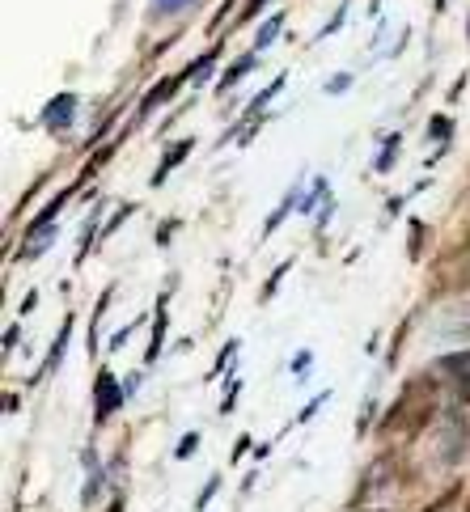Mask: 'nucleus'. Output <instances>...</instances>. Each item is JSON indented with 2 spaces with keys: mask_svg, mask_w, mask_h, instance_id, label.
Returning <instances> with one entry per match:
<instances>
[{
  "mask_svg": "<svg viewBox=\"0 0 470 512\" xmlns=\"http://www.w3.org/2000/svg\"><path fill=\"white\" fill-rule=\"evenodd\" d=\"M255 60H259V51H250V56H242V60H233V68L225 72V77H221V81H216V89H229V85H238V81L246 77V72H250V68H255Z\"/></svg>",
  "mask_w": 470,
  "mask_h": 512,
  "instance_id": "nucleus-10",
  "label": "nucleus"
},
{
  "mask_svg": "<svg viewBox=\"0 0 470 512\" xmlns=\"http://www.w3.org/2000/svg\"><path fill=\"white\" fill-rule=\"evenodd\" d=\"M17 335H22V326H9V335H5V352H13V343H17Z\"/></svg>",
  "mask_w": 470,
  "mask_h": 512,
  "instance_id": "nucleus-21",
  "label": "nucleus"
},
{
  "mask_svg": "<svg viewBox=\"0 0 470 512\" xmlns=\"http://www.w3.org/2000/svg\"><path fill=\"white\" fill-rule=\"evenodd\" d=\"M191 149H195V140H174L170 149H166V157H161V166H157V174H153V187H161V182H166L170 174H174V166L183 157H191Z\"/></svg>",
  "mask_w": 470,
  "mask_h": 512,
  "instance_id": "nucleus-7",
  "label": "nucleus"
},
{
  "mask_svg": "<svg viewBox=\"0 0 470 512\" xmlns=\"http://www.w3.org/2000/svg\"><path fill=\"white\" fill-rule=\"evenodd\" d=\"M428 127H432V136H437V140H445V136H449V119H445V115H437Z\"/></svg>",
  "mask_w": 470,
  "mask_h": 512,
  "instance_id": "nucleus-18",
  "label": "nucleus"
},
{
  "mask_svg": "<svg viewBox=\"0 0 470 512\" xmlns=\"http://www.w3.org/2000/svg\"><path fill=\"white\" fill-rule=\"evenodd\" d=\"M437 381H445L458 402H470V347L466 352H449V356L437 360Z\"/></svg>",
  "mask_w": 470,
  "mask_h": 512,
  "instance_id": "nucleus-3",
  "label": "nucleus"
},
{
  "mask_svg": "<svg viewBox=\"0 0 470 512\" xmlns=\"http://www.w3.org/2000/svg\"><path fill=\"white\" fill-rule=\"evenodd\" d=\"M195 0H157V13H174V9H187Z\"/></svg>",
  "mask_w": 470,
  "mask_h": 512,
  "instance_id": "nucleus-16",
  "label": "nucleus"
},
{
  "mask_svg": "<svg viewBox=\"0 0 470 512\" xmlns=\"http://www.w3.org/2000/svg\"><path fill=\"white\" fill-rule=\"evenodd\" d=\"M394 153H399V132H394V136L386 140V149H382V157H377V166H373V170H377V174H386V170H390V157H394Z\"/></svg>",
  "mask_w": 470,
  "mask_h": 512,
  "instance_id": "nucleus-13",
  "label": "nucleus"
},
{
  "mask_svg": "<svg viewBox=\"0 0 470 512\" xmlns=\"http://www.w3.org/2000/svg\"><path fill=\"white\" fill-rule=\"evenodd\" d=\"M348 85H352V77H331V81H327V94H343Z\"/></svg>",
  "mask_w": 470,
  "mask_h": 512,
  "instance_id": "nucleus-19",
  "label": "nucleus"
},
{
  "mask_svg": "<svg viewBox=\"0 0 470 512\" xmlns=\"http://www.w3.org/2000/svg\"><path fill=\"white\" fill-rule=\"evenodd\" d=\"M437 411H441V381L420 373V377L403 381L399 398L386 407L377 432H382L386 441H411V436H420L432 419H437Z\"/></svg>",
  "mask_w": 470,
  "mask_h": 512,
  "instance_id": "nucleus-1",
  "label": "nucleus"
},
{
  "mask_svg": "<svg viewBox=\"0 0 470 512\" xmlns=\"http://www.w3.org/2000/svg\"><path fill=\"white\" fill-rule=\"evenodd\" d=\"M183 81H187V77H183V72H174V77H161V81H157V85L149 89V94H144V102H140V119H144V115H149V111H153V106H166V102H170V94H174V89H178V85H183Z\"/></svg>",
  "mask_w": 470,
  "mask_h": 512,
  "instance_id": "nucleus-5",
  "label": "nucleus"
},
{
  "mask_svg": "<svg viewBox=\"0 0 470 512\" xmlns=\"http://www.w3.org/2000/svg\"><path fill=\"white\" fill-rule=\"evenodd\" d=\"M161 343H166V305H157V322H153V339H149V352H144V364H153L161 356Z\"/></svg>",
  "mask_w": 470,
  "mask_h": 512,
  "instance_id": "nucleus-9",
  "label": "nucleus"
},
{
  "mask_svg": "<svg viewBox=\"0 0 470 512\" xmlns=\"http://www.w3.org/2000/svg\"><path fill=\"white\" fill-rule=\"evenodd\" d=\"M72 115H77V94H60V98L43 111V123L51 127V132H56V127H68V123H72Z\"/></svg>",
  "mask_w": 470,
  "mask_h": 512,
  "instance_id": "nucleus-6",
  "label": "nucleus"
},
{
  "mask_svg": "<svg viewBox=\"0 0 470 512\" xmlns=\"http://www.w3.org/2000/svg\"><path fill=\"white\" fill-rule=\"evenodd\" d=\"M470 288V233L449 246L432 267V292H466Z\"/></svg>",
  "mask_w": 470,
  "mask_h": 512,
  "instance_id": "nucleus-2",
  "label": "nucleus"
},
{
  "mask_svg": "<svg viewBox=\"0 0 470 512\" xmlns=\"http://www.w3.org/2000/svg\"><path fill=\"white\" fill-rule=\"evenodd\" d=\"M94 402H98V407H94V419H98V424H102V419L106 415H111L115 407H119V402H123V390L115 386V377L111 373H98V390H94Z\"/></svg>",
  "mask_w": 470,
  "mask_h": 512,
  "instance_id": "nucleus-4",
  "label": "nucleus"
},
{
  "mask_svg": "<svg viewBox=\"0 0 470 512\" xmlns=\"http://www.w3.org/2000/svg\"><path fill=\"white\" fill-rule=\"evenodd\" d=\"M420 242H424V221H411V259H420Z\"/></svg>",
  "mask_w": 470,
  "mask_h": 512,
  "instance_id": "nucleus-14",
  "label": "nucleus"
},
{
  "mask_svg": "<svg viewBox=\"0 0 470 512\" xmlns=\"http://www.w3.org/2000/svg\"><path fill=\"white\" fill-rule=\"evenodd\" d=\"M280 26H284V17L276 13V17H267V22L259 26V34H255V51H267L271 43L280 39Z\"/></svg>",
  "mask_w": 470,
  "mask_h": 512,
  "instance_id": "nucleus-11",
  "label": "nucleus"
},
{
  "mask_svg": "<svg viewBox=\"0 0 470 512\" xmlns=\"http://www.w3.org/2000/svg\"><path fill=\"white\" fill-rule=\"evenodd\" d=\"M195 449H200V436L191 432V436H183V445H178V457H191Z\"/></svg>",
  "mask_w": 470,
  "mask_h": 512,
  "instance_id": "nucleus-17",
  "label": "nucleus"
},
{
  "mask_svg": "<svg viewBox=\"0 0 470 512\" xmlns=\"http://www.w3.org/2000/svg\"><path fill=\"white\" fill-rule=\"evenodd\" d=\"M68 335H72V318H64V331H60L56 347H51V356H47V369H56V364L64 360V347H68Z\"/></svg>",
  "mask_w": 470,
  "mask_h": 512,
  "instance_id": "nucleus-12",
  "label": "nucleus"
},
{
  "mask_svg": "<svg viewBox=\"0 0 470 512\" xmlns=\"http://www.w3.org/2000/svg\"><path fill=\"white\" fill-rule=\"evenodd\" d=\"M441 335H445V339H462V335H470V301H466L462 309H454V314H445Z\"/></svg>",
  "mask_w": 470,
  "mask_h": 512,
  "instance_id": "nucleus-8",
  "label": "nucleus"
},
{
  "mask_svg": "<svg viewBox=\"0 0 470 512\" xmlns=\"http://www.w3.org/2000/svg\"><path fill=\"white\" fill-rule=\"evenodd\" d=\"M466 512H470V491H466Z\"/></svg>",
  "mask_w": 470,
  "mask_h": 512,
  "instance_id": "nucleus-22",
  "label": "nucleus"
},
{
  "mask_svg": "<svg viewBox=\"0 0 470 512\" xmlns=\"http://www.w3.org/2000/svg\"><path fill=\"white\" fill-rule=\"evenodd\" d=\"M233 352H238V339H233V343L225 347V352H221V356H216V369H212V373H225V364L233 360Z\"/></svg>",
  "mask_w": 470,
  "mask_h": 512,
  "instance_id": "nucleus-15",
  "label": "nucleus"
},
{
  "mask_svg": "<svg viewBox=\"0 0 470 512\" xmlns=\"http://www.w3.org/2000/svg\"><path fill=\"white\" fill-rule=\"evenodd\" d=\"M263 5H267V0H246V9H242V22H250V17H255Z\"/></svg>",
  "mask_w": 470,
  "mask_h": 512,
  "instance_id": "nucleus-20",
  "label": "nucleus"
}]
</instances>
